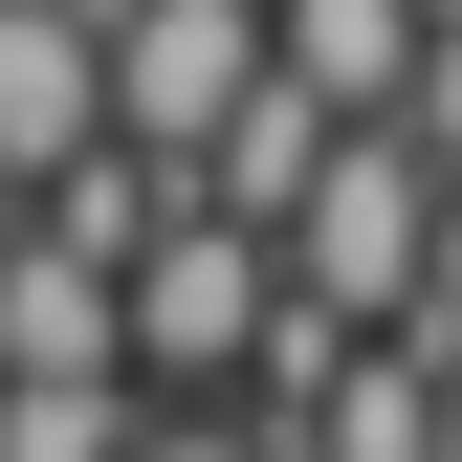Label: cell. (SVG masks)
<instances>
[{"label":"cell","mask_w":462,"mask_h":462,"mask_svg":"<svg viewBox=\"0 0 462 462\" xmlns=\"http://www.w3.org/2000/svg\"><path fill=\"white\" fill-rule=\"evenodd\" d=\"M419 220H440L419 154H396V133H330V177L264 220V264H286L309 330H419Z\"/></svg>","instance_id":"6da1fadb"},{"label":"cell","mask_w":462,"mask_h":462,"mask_svg":"<svg viewBox=\"0 0 462 462\" xmlns=\"http://www.w3.org/2000/svg\"><path fill=\"white\" fill-rule=\"evenodd\" d=\"M264 330H286V264L243 243V220H154L133 243V286H110V374H177V396H243L264 374Z\"/></svg>","instance_id":"7a4b0ae2"},{"label":"cell","mask_w":462,"mask_h":462,"mask_svg":"<svg viewBox=\"0 0 462 462\" xmlns=\"http://www.w3.org/2000/svg\"><path fill=\"white\" fill-rule=\"evenodd\" d=\"M88 67H110V154L199 177L220 110L264 88V0H88Z\"/></svg>","instance_id":"3957f363"},{"label":"cell","mask_w":462,"mask_h":462,"mask_svg":"<svg viewBox=\"0 0 462 462\" xmlns=\"http://www.w3.org/2000/svg\"><path fill=\"white\" fill-rule=\"evenodd\" d=\"M110 154V67H88V0H0V199L88 177Z\"/></svg>","instance_id":"277c9868"},{"label":"cell","mask_w":462,"mask_h":462,"mask_svg":"<svg viewBox=\"0 0 462 462\" xmlns=\"http://www.w3.org/2000/svg\"><path fill=\"white\" fill-rule=\"evenodd\" d=\"M264 88L309 110V133H396V88H419V0H264Z\"/></svg>","instance_id":"5b68a950"},{"label":"cell","mask_w":462,"mask_h":462,"mask_svg":"<svg viewBox=\"0 0 462 462\" xmlns=\"http://www.w3.org/2000/svg\"><path fill=\"white\" fill-rule=\"evenodd\" d=\"M154 396H110V374H44V396H0V462H133Z\"/></svg>","instance_id":"8992f818"},{"label":"cell","mask_w":462,"mask_h":462,"mask_svg":"<svg viewBox=\"0 0 462 462\" xmlns=\"http://www.w3.org/2000/svg\"><path fill=\"white\" fill-rule=\"evenodd\" d=\"M396 154L462 199V23H419V88H396Z\"/></svg>","instance_id":"52a82bcc"},{"label":"cell","mask_w":462,"mask_h":462,"mask_svg":"<svg viewBox=\"0 0 462 462\" xmlns=\"http://www.w3.org/2000/svg\"><path fill=\"white\" fill-rule=\"evenodd\" d=\"M419 353H462V199L419 220Z\"/></svg>","instance_id":"ba28073f"},{"label":"cell","mask_w":462,"mask_h":462,"mask_svg":"<svg viewBox=\"0 0 462 462\" xmlns=\"http://www.w3.org/2000/svg\"><path fill=\"white\" fill-rule=\"evenodd\" d=\"M133 462H243V419H133Z\"/></svg>","instance_id":"9c48e42d"},{"label":"cell","mask_w":462,"mask_h":462,"mask_svg":"<svg viewBox=\"0 0 462 462\" xmlns=\"http://www.w3.org/2000/svg\"><path fill=\"white\" fill-rule=\"evenodd\" d=\"M419 462H462V353H440V419H419Z\"/></svg>","instance_id":"30bf717a"},{"label":"cell","mask_w":462,"mask_h":462,"mask_svg":"<svg viewBox=\"0 0 462 462\" xmlns=\"http://www.w3.org/2000/svg\"><path fill=\"white\" fill-rule=\"evenodd\" d=\"M419 23H462V0H419Z\"/></svg>","instance_id":"8fae6325"}]
</instances>
